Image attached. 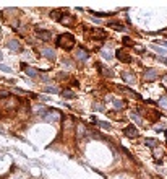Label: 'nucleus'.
<instances>
[{
	"label": "nucleus",
	"instance_id": "nucleus-22",
	"mask_svg": "<svg viewBox=\"0 0 167 179\" xmlns=\"http://www.w3.org/2000/svg\"><path fill=\"white\" fill-rule=\"evenodd\" d=\"M94 109H98V111H102V109H104V106H102V104H94Z\"/></svg>",
	"mask_w": 167,
	"mask_h": 179
},
{
	"label": "nucleus",
	"instance_id": "nucleus-12",
	"mask_svg": "<svg viewBox=\"0 0 167 179\" xmlns=\"http://www.w3.org/2000/svg\"><path fill=\"white\" fill-rule=\"evenodd\" d=\"M146 145H148V147H151V148H154V147H157V145H159V142H156L154 138H146Z\"/></svg>",
	"mask_w": 167,
	"mask_h": 179
},
{
	"label": "nucleus",
	"instance_id": "nucleus-10",
	"mask_svg": "<svg viewBox=\"0 0 167 179\" xmlns=\"http://www.w3.org/2000/svg\"><path fill=\"white\" fill-rule=\"evenodd\" d=\"M42 54H44L47 59H50V60H54V59H55V52H54V50H50V49H44V50H42Z\"/></svg>",
	"mask_w": 167,
	"mask_h": 179
},
{
	"label": "nucleus",
	"instance_id": "nucleus-11",
	"mask_svg": "<svg viewBox=\"0 0 167 179\" xmlns=\"http://www.w3.org/2000/svg\"><path fill=\"white\" fill-rule=\"evenodd\" d=\"M151 49H154L156 52H159V54H162L164 57H167V49H161L159 46H151Z\"/></svg>",
	"mask_w": 167,
	"mask_h": 179
},
{
	"label": "nucleus",
	"instance_id": "nucleus-24",
	"mask_svg": "<svg viewBox=\"0 0 167 179\" xmlns=\"http://www.w3.org/2000/svg\"><path fill=\"white\" fill-rule=\"evenodd\" d=\"M159 46H167V41H157Z\"/></svg>",
	"mask_w": 167,
	"mask_h": 179
},
{
	"label": "nucleus",
	"instance_id": "nucleus-8",
	"mask_svg": "<svg viewBox=\"0 0 167 179\" xmlns=\"http://www.w3.org/2000/svg\"><path fill=\"white\" fill-rule=\"evenodd\" d=\"M110 28H114V29H118V31H126V28L123 25H118L117 21H112V23H109Z\"/></svg>",
	"mask_w": 167,
	"mask_h": 179
},
{
	"label": "nucleus",
	"instance_id": "nucleus-7",
	"mask_svg": "<svg viewBox=\"0 0 167 179\" xmlns=\"http://www.w3.org/2000/svg\"><path fill=\"white\" fill-rule=\"evenodd\" d=\"M7 46H8L12 50H18V49H20V42H18V41H15V39H12V41H8V42H7Z\"/></svg>",
	"mask_w": 167,
	"mask_h": 179
},
{
	"label": "nucleus",
	"instance_id": "nucleus-6",
	"mask_svg": "<svg viewBox=\"0 0 167 179\" xmlns=\"http://www.w3.org/2000/svg\"><path fill=\"white\" fill-rule=\"evenodd\" d=\"M144 77H146V80H151V82L157 78V75H156V70H153V68H151V70H146V72H144Z\"/></svg>",
	"mask_w": 167,
	"mask_h": 179
},
{
	"label": "nucleus",
	"instance_id": "nucleus-20",
	"mask_svg": "<svg viewBox=\"0 0 167 179\" xmlns=\"http://www.w3.org/2000/svg\"><path fill=\"white\" fill-rule=\"evenodd\" d=\"M0 70L7 72V73H12V68H8V67H7V65H0Z\"/></svg>",
	"mask_w": 167,
	"mask_h": 179
},
{
	"label": "nucleus",
	"instance_id": "nucleus-2",
	"mask_svg": "<svg viewBox=\"0 0 167 179\" xmlns=\"http://www.w3.org/2000/svg\"><path fill=\"white\" fill-rule=\"evenodd\" d=\"M58 21H60L62 25H65V26H70L71 23H73V18L70 17L67 12H62L60 13V18H58Z\"/></svg>",
	"mask_w": 167,
	"mask_h": 179
},
{
	"label": "nucleus",
	"instance_id": "nucleus-15",
	"mask_svg": "<svg viewBox=\"0 0 167 179\" xmlns=\"http://www.w3.org/2000/svg\"><path fill=\"white\" fill-rule=\"evenodd\" d=\"M26 73H28V77L34 78V77L37 75V70H34V68H29V67H26Z\"/></svg>",
	"mask_w": 167,
	"mask_h": 179
},
{
	"label": "nucleus",
	"instance_id": "nucleus-18",
	"mask_svg": "<svg viewBox=\"0 0 167 179\" xmlns=\"http://www.w3.org/2000/svg\"><path fill=\"white\" fill-rule=\"evenodd\" d=\"M130 117L133 119V121H136V124H141V117H140L136 113H131V114H130Z\"/></svg>",
	"mask_w": 167,
	"mask_h": 179
},
{
	"label": "nucleus",
	"instance_id": "nucleus-26",
	"mask_svg": "<svg viewBox=\"0 0 167 179\" xmlns=\"http://www.w3.org/2000/svg\"><path fill=\"white\" fill-rule=\"evenodd\" d=\"M166 138H167V130H166Z\"/></svg>",
	"mask_w": 167,
	"mask_h": 179
},
{
	"label": "nucleus",
	"instance_id": "nucleus-21",
	"mask_svg": "<svg viewBox=\"0 0 167 179\" xmlns=\"http://www.w3.org/2000/svg\"><path fill=\"white\" fill-rule=\"evenodd\" d=\"M161 104H162L164 108H167V96H164L162 100H161Z\"/></svg>",
	"mask_w": 167,
	"mask_h": 179
},
{
	"label": "nucleus",
	"instance_id": "nucleus-9",
	"mask_svg": "<svg viewBox=\"0 0 167 179\" xmlns=\"http://www.w3.org/2000/svg\"><path fill=\"white\" fill-rule=\"evenodd\" d=\"M93 122H94V124H98V125H101L102 129H110V124H109V122H102V121H98L96 117H93Z\"/></svg>",
	"mask_w": 167,
	"mask_h": 179
},
{
	"label": "nucleus",
	"instance_id": "nucleus-19",
	"mask_svg": "<svg viewBox=\"0 0 167 179\" xmlns=\"http://www.w3.org/2000/svg\"><path fill=\"white\" fill-rule=\"evenodd\" d=\"M114 106L120 109V108H123V106H125V103H123V101H120V100H115L114 101Z\"/></svg>",
	"mask_w": 167,
	"mask_h": 179
},
{
	"label": "nucleus",
	"instance_id": "nucleus-16",
	"mask_svg": "<svg viewBox=\"0 0 167 179\" xmlns=\"http://www.w3.org/2000/svg\"><path fill=\"white\" fill-rule=\"evenodd\" d=\"M45 91L52 93V95H58V93H60V90H58V88H54V86H47V88H45Z\"/></svg>",
	"mask_w": 167,
	"mask_h": 179
},
{
	"label": "nucleus",
	"instance_id": "nucleus-14",
	"mask_svg": "<svg viewBox=\"0 0 167 179\" xmlns=\"http://www.w3.org/2000/svg\"><path fill=\"white\" fill-rule=\"evenodd\" d=\"M76 55H78V59H81V60H86V59H88V52H86V50H78Z\"/></svg>",
	"mask_w": 167,
	"mask_h": 179
},
{
	"label": "nucleus",
	"instance_id": "nucleus-4",
	"mask_svg": "<svg viewBox=\"0 0 167 179\" xmlns=\"http://www.w3.org/2000/svg\"><path fill=\"white\" fill-rule=\"evenodd\" d=\"M115 55H117V59H118V60H122V62H123V60H125V62H130V60H131V59H130V55H126L122 49H117Z\"/></svg>",
	"mask_w": 167,
	"mask_h": 179
},
{
	"label": "nucleus",
	"instance_id": "nucleus-17",
	"mask_svg": "<svg viewBox=\"0 0 167 179\" xmlns=\"http://www.w3.org/2000/svg\"><path fill=\"white\" fill-rule=\"evenodd\" d=\"M62 95L65 96V98H75V93L70 91V90H63V91H62Z\"/></svg>",
	"mask_w": 167,
	"mask_h": 179
},
{
	"label": "nucleus",
	"instance_id": "nucleus-23",
	"mask_svg": "<svg viewBox=\"0 0 167 179\" xmlns=\"http://www.w3.org/2000/svg\"><path fill=\"white\" fill-rule=\"evenodd\" d=\"M123 42H125V44H131L130 38H126V36H123Z\"/></svg>",
	"mask_w": 167,
	"mask_h": 179
},
{
	"label": "nucleus",
	"instance_id": "nucleus-13",
	"mask_svg": "<svg viewBox=\"0 0 167 179\" xmlns=\"http://www.w3.org/2000/svg\"><path fill=\"white\" fill-rule=\"evenodd\" d=\"M99 70H101L106 77H112V75H114V73H112V70H107L106 67H102V65H99Z\"/></svg>",
	"mask_w": 167,
	"mask_h": 179
},
{
	"label": "nucleus",
	"instance_id": "nucleus-5",
	"mask_svg": "<svg viewBox=\"0 0 167 179\" xmlns=\"http://www.w3.org/2000/svg\"><path fill=\"white\" fill-rule=\"evenodd\" d=\"M36 34L39 36L41 39H45V41H49L50 39V31H42V29H36Z\"/></svg>",
	"mask_w": 167,
	"mask_h": 179
},
{
	"label": "nucleus",
	"instance_id": "nucleus-25",
	"mask_svg": "<svg viewBox=\"0 0 167 179\" xmlns=\"http://www.w3.org/2000/svg\"><path fill=\"white\" fill-rule=\"evenodd\" d=\"M2 57H3V55H2V52H0V60H2Z\"/></svg>",
	"mask_w": 167,
	"mask_h": 179
},
{
	"label": "nucleus",
	"instance_id": "nucleus-1",
	"mask_svg": "<svg viewBox=\"0 0 167 179\" xmlns=\"http://www.w3.org/2000/svg\"><path fill=\"white\" fill-rule=\"evenodd\" d=\"M73 44H75V38L71 34H60L57 38V46L65 50H70L73 47Z\"/></svg>",
	"mask_w": 167,
	"mask_h": 179
},
{
	"label": "nucleus",
	"instance_id": "nucleus-3",
	"mask_svg": "<svg viewBox=\"0 0 167 179\" xmlns=\"http://www.w3.org/2000/svg\"><path fill=\"white\" fill-rule=\"evenodd\" d=\"M123 133H125L126 137H130V138H136L138 137V129H136L135 125H128V127L123 130Z\"/></svg>",
	"mask_w": 167,
	"mask_h": 179
}]
</instances>
